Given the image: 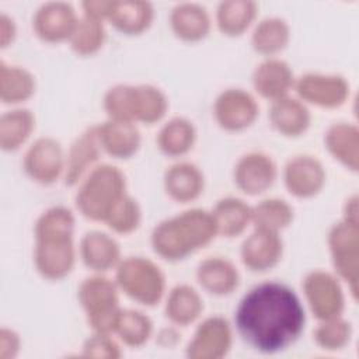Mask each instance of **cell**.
I'll use <instances>...</instances> for the list:
<instances>
[{"label": "cell", "instance_id": "cell-35", "mask_svg": "<svg viewBox=\"0 0 359 359\" xmlns=\"http://www.w3.org/2000/svg\"><path fill=\"white\" fill-rule=\"evenodd\" d=\"M153 334V323L149 316L133 309H121L114 327V335L130 348L143 346Z\"/></svg>", "mask_w": 359, "mask_h": 359}, {"label": "cell", "instance_id": "cell-41", "mask_svg": "<svg viewBox=\"0 0 359 359\" xmlns=\"http://www.w3.org/2000/svg\"><path fill=\"white\" fill-rule=\"evenodd\" d=\"M81 355L86 358H104L116 359L119 358L121 348L119 344L112 338V334L93 332L83 344Z\"/></svg>", "mask_w": 359, "mask_h": 359}, {"label": "cell", "instance_id": "cell-8", "mask_svg": "<svg viewBox=\"0 0 359 359\" xmlns=\"http://www.w3.org/2000/svg\"><path fill=\"white\" fill-rule=\"evenodd\" d=\"M358 223L341 220L328 233V247L337 275L349 285L353 299L358 296Z\"/></svg>", "mask_w": 359, "mask_h": 359}, {"label": "cell", "instance_id": "cell-2", "mask_svg": "<svg viewBox=\"0 0 359 359\" xmlns=\"http://www.w3.org/2000/svg\"><path fill=\"white\" fill-rule=\"evenodd\" d=\"M74 215L65 206H52L34 224V265L48 280L66 278L76 262Z\"/></svg>", "mask_w": 359, "mask_h": 359}, {"label": "cell", "instance_id": "cell-19", "mask_svg": "<svg viewBox=\"0 0 359 359\" xmlns=\"http://www.w3.org/2000/svg\"><path fill=\"white\" fill-rule=\"evenodd\" d=\"M79 254L83 264L95 273L115 269L122 259L118 241L100 230L87 231L81 237Z\"/></svg>", "mask_w": 359, "mask_h": 359}, {"label": "cell", "instance_id": "cell-24", "mask_svg": "<svg viewBox=\"0 0 359 359\" xmlns=\"http://www.w3.org/2000/svg\"><path fill=\"white\" fill-rule=\"evenodd\" d=\"M170 27L181 41L196 42L209 34L210 17L201 4L180 3L170 13Z\"/></svg>", "mask_w": 359, "mask_h": 359}, {"label": "cell", "instance_id": "cell-16", "mask_svg": "<svg viewBox=\"0 0 359 359\" xmlns=\"http://www.w3.org/2000/svg\"><path fill=\"white\" fill-rule=\"evenodd\" d=\"M283 254V243L279 233L255 229L243 241L240 257L243 265L251 272H265L278 265Z\"/></svg>", "mask_w": 359, "mask_h": 359}, {"label": "cell", "instance_id": "cell-9", "mask_svg": "<svg viewBox=\"0 0 359 359\" xmlns=\"http://www.w3.org/2000/svg\"><path fill=\"white\" fill-rule=\"evenodd\" d=\"M65 165L66 156L63 149L60 143L50 136H42L34 140L22 158L25 174L41 185H50L63 177Z\"/></svg>", "mask_w": 359, "mask_h": 359}, {"label": "cell", "instance_id": "cell-39", "mask_svg": "<svg viewBox=\"0 0 359 359\" xmlns=\"http://www.w3.org/2000/svg\"><path fill=\"white\" fill-rule=\"evenodd\" d=\"M142 222V209L135 198L125 195L107 217V226L118 234H129L135 231Z\"/></svg>", "mask_w": 359, "mask_h": 359}, {"label": "cell", "instance_id": "cell-37", "mask_svg": "<svg viewBox=\"0 0 359 359\" xmlns=\"http://www.w3.org/2000/svg\"><path fill=\"white\" fill-rule=\"evenodd\" d=\"M105 42L104 22L83 15L69 39L72 50L79 56H91L97 53Z\"/></svg>", "mask_w": 359, "mask_h": 359}, {"label": "cell", "instance_id": "cell-23", "mask_svg": "<svg viewBox=\"0 0 359 359\" xmlns=\"http://www.w3.org/2000/svg\"><path fill=\"white\" fill-rule=\"evenodd\" d=\"M196 279L201 287L213 296H227L240 283L236 265L223 257H209L196 268Z\"/></svg>", "mask_w": 359, "mask_h": 359}, {"label": "cell", "instance_id": "cell-27", "mask_svg": "<svg viewBox=\"0 0 359 359\" xmlns=\"http://www.w3.org/2000/svg\"><path fill=\"white\" fill-rule=\"evenodd\" d=\"M165 317L175 325L187 327L195 323L203 311V300L196 289L189 285L174 286L164 306Z\"/></svg>", "mask_w": 359, "mask_h": 359}, {"label": "cell", "instance_id": "cell-14", "mask_svg": "<svg viewBox=\"0 0 359 359\" xmlns=\"http://www.w3.org/2000/svg\"><path fill=\"white\" fill-rule=\"evenodd\" d=\"M79 17L69 3L48 1L43 3L32 15V29L43 42L55 43L69 41Z\"/></svg>", "mask_w": 359, "mask_h": 359}, {"label": "cell", "instance_id": "cell-15", "mask_svg": "<svg viewBox=\"0 0 359 359\" xmlns=\"http://www.w3.org/2000/svg\"><path fill=\"white\" fill-rule=\"evenodd\" d=\"M283 182L296 198L316 196L325 184V170L320 160L309 154L289 158L283 168Z\"/></svg>", "mask_w": 359, "mask_h": 359}, {"label": "cell", "instance_id": "cell-17", "mask_svg": "<svg viewBox=\"0 0 359 359\" xmlns=\"http://www.w3.org/2000/svg\"><path fill=\"white\" fill-rule=\"evenodd\" d=\"M101 153L102 149L97 136V125L90 126L81 132L69 147L63 174L65 184L70 187L79 184L83 177L95 167L94 164Z\"/></svg>", "mask_w": 359, "mask_h": 359}, {"label": "cell", "instance_id": "cell-4", "mask_svg": "<svg viewBox=\"0 0 359 359\" xmlns=\"http://www.w3.org/2000/svg\"><path fill=\"white\" fill-rule=\"evenodd\" d=\"M126 195L123 172L111 164H98L80 181L76 208L93 222H105L115 205Z\"/></svg>", "mask_w": 359, "mask_h": 359}, {"label": "cell", "instance_id": "cell-11", "mask_svg": "<svg viewBox=\"0 0 359 359\" xmlns=\"http://www.w3.org/2000/svg\"><path fill=\"white\" fill-rule=\"evenodd\" d=\"M233 345V330L230 323L220 316L205 318L195 330L187 345L185 353L189 359H222Z\"/></svg>", "mask_w": 359, "mask_h": 359}, {"label": "cell", "instance_id": "cell-28", "mask_svg": "<svg viewBox=\"0 0 359 359\" xmlns=\"http://www.w3.org/2000/svg\"><path fill=\"white\" fill-rule=\"evenodd\" d=\"M36 88L35 76L22 66L0 60V101L17 105L28 101Z\"/></svg>", "mask_w": 359, "mask_h": 359}, {"label": "cell", "instance_id": "cell-6", "mask_svg": "<svg viewBox=\"0 0 359 359\" xmlns=\"http://www.w3.org/2000/svg\"><path fill=\"white\" fill-rule=\"evenodd\" d=\"M115 280L95 273L86 278L77 287V300L93 332L114 335L116 317L121 311Z\"/></svg>", "mask_w": 359, "mask_h": 359}, {"label": "cell", "instance_id": "cell-5", "mask_svg": "<svg viewBox=\"0 0 359 359\" xmlns=\"http://www.w3.org/2000/svg\"><path fill=\"white\" fill-rule=\"evenodd\" d=\"M115 283L129 299L147 307L156 306L165 292L163 271L144 257L121 259L115 268Z\"/></svg>", "mask_w": 359, "mask_h": 359}, {"label": "cell", "instance_id": "cell-42", "mask_svg": "<svg viewBox=\"0 0 359 359\" xmlns=\"http://www.w3.org/2000/svg\"><path fill=\"white\" fill-rule=\"evenodd\" d=\"M21 351V338L13 328L0 330V359H14Z\"/></svg>", "mask_w": 359, "mask_h": 359}, {"label": "cell", "instance_id": "cell-10", "mask_svg": "<svg viewBox=\"0 0 359 359\" xmlns=\"http://www.w3.org/2000/svg\"><path fill=\"white\" fill-rule=\"evenodd\" d=\"M258 112L257 100L243 88L223 90L213 102L215 121L227 132L247 129L254 123Z\"/></svg>", "mask_w": 359, "mask_h": 359}, {"label": "cell", "instance_id": "cell-31", "mask_svg": "<svg viewBox=\"0 0 359 359\" xmlns=\"http://www.w3.org/2000/svg\"><path fill=\"white\" fill-rule=\"evenodd\" d=\"M35 116L27 108H14L0 116V147L3 151L18 150L32 135Z\"/></svg>", "mask_w": 359, "mask_h": 359}, {"label": "cell", "instance_id": "cell-3", "mask_svg": "<svg viewBox=\"0 0 359 359\" xmlns=\"http://www.w3.org/2000/svg\"><path fill=\"white\" fill-rule=\"evenodd\" d=\"M216 236L212 213L192 208L156 224L150 243L160 258L177 262L208 245Z\"/></svg>", "mask_w": 359, "mask_h": 359}, {"label": "cell", "instance_id": "cell-18", "mask_svg": "<svg viewBox=\"0 0 359 359\" xmlns=\"http://www.w3.org/2000/svg\"><path fill=\"white\" fill-rule=\"evenodd\" d=\"M293 84L294 76L290 66L279 57H266L254 69L252 87L271 102L289 95Z\"/></svg>", "mask_w": 359, "mask_h": 359}, {"label": "cell", "instance_id": "cell-43", "mask_svg": "<svg viewBox=\"0 0 359 359\" xmlns=\"http://www.w3.org/2000/svg\"><path fill=\"white\" fill-rule=\"evenodd\" d=\"M17 35V27L14 20L6 14L1 13L0 14V48L4 49L7 46H10Z\"/></svg>", "mask_w": 359, "mask_h": 359}, {"label": "cell", "instance_id": "cell-13", "mask_svg": "<svg viewBox=\"0 0 359 359\" xmlns=\"http://www.w3.org/2000/svg\"><path fill=\"white\" fill-rule=\"evenodd\" d=\"M278 177V167L271 156L261 151H251L241 156L233 170L236 187L251 196L264 194Z\"/></svg>", "mask_w": 359, "mask_h": 359}, {"label": "cell", "instance_id": "cell-22", "mask_svg": "<svg viewBox=\"0 0 359 359\" xmlns=\"http://www.w3.org/2000/svg\"><path fill=\"white\" fill-rule=\"evenodd\" d=\"M268 118L272 128L286 137H297L303 135L311 122L307 105L299 98L289 95L271 102Z\"/></svg>", "mask_w": 359, "mask_h": 359}, {"label": "cell", "instance_id": "cell-30", "mask_svg": "<svg viewBox=\"0 0 359 359\" xmlns=\"http://www.w3.org/2000/svg\"><path fill=\"white\" fill-rule=\"evenodd\" d=\"M196 129L194 123L184 116L168 119L158 130L157 147L170 157H181L187 154L195 144Z\"/></svg>", "mask_w": 359, "mask_h": 359}, {"label": "cell", "instance_id": "cell-25", "mask_svg": "<svg viewBox=\"0 0 359 359\" xmlns=\"http://www.w3.org/2000/svg\"><path fill=\"white\" fill-rule=\"evenodd\" d=\"M210 213L217 236L227 238L240 236L251 223V206L234 196H226L217 201Z\"/></svg>", "mask_w": 359, "mask_h": 359}, {"label": "cell", "instance_id": "cell-7", "mask_svg": "<svg viewBox=\"0 0 359 359\" xmlns=\"http://www.w3.org/2000/svg\"><path fill=\"white\" fill-rule=\"evenodd\" d=\"M302 289L311 314L318 321L342 316L345 297L339 279L332 273L314 269L304 276Z\"/></svg>", "mask_w": 359, "mask_h": 359}, {"label": "cell", "instance_id": "cell-26", "mask_svg": "<svg viewBox=\"0 0 359 359\" xmlns=\"http://www.w3.org/2000/svg\"><path fill=\"white\" fill-rule=\"evenodd\" d=\"M153 15L149 1H112L107 20L122 34L139 35L150 27Z\"/></svg>", "mask_w": 359, "mask_h": 359}, {"label": "cell", "instance_id": "cell-32", "mask_svg": "<svg viewBox=\"0 0 359 359\" xmlns=\"http://www.w3.org/2000/svg\"><path fill=\"white\" fill-rule=\"evenodd\" d=\"M290 39L289 24L280 17H268L261 20L251 35L252 49L266 57H275L282 52Z\"/></svg>", "mask_w": 359, "mask_h": 359}, {"label": "cell", "instance_id": "cell-38", "mask_svg": "<svg viewBox=\"0 0 359 359\" xmlns=\"http://www.w3.org/2000/svg\"><path fill=\"white\" fill-rule=\"evenodd\" d=\"M352 337L351 323L341 317L323 320L313 331V339L324 351L337 352L344 349Z\"/></svg>", "mask_w": 359, "mask_h": 359}, {"label": "cell", "instance_id": "cell-21", "mask_svg": "<svg viewBox=\"0 0 359 359\" xmlns=\"http://www.w3.org/2000/svg\"><path fill=\"white\" fill-rule=\"evenodd\" d=\"M165 194L178 203H188L201 196L205 178L199 167L189 161H178L170 165L163 177Z\"/></svg>", "mask_w": 359, "mask_h": 359}, {"label": "cell", "instance_id": "cell-29", "mask_svg": "<svg viewBox=\"0 0 359 359\" xmlns=\"http://www.w3.org/2000/svg\"><path fill=\"white\" fill-rule=\"evenodd\" d=\"M328 153L352 171H358V128L348 122H337L331 125L324 136Z\"/></svg>", "mask_w": 359, "mask_h": 359}, {"label": "cell", "instance_id": "cell-20", "mask_svg": "<svg viewBox=\"0 0 359 359\" xmlns=\"http://www.w3.org/2000/svg\"><path fill=\"white\" fill-rule=\"evenodd\" d=\"M97 136L102 151L114 158H130L140 147V132L135 122L107 119L97 125Z\"/></svg>", "mask_w": 359, "mask_h": 359}, {"label": "cell", "instance_id": "cell-34", "mask_svg": "<svg viewBox=\"0 0 359 359\" xmlns=\"http://www.w3.org/2000/svg\"><path fill=\"white\" fill-rule=\"evenodd\" d=\"M168 109L167 95L153 84L133 86V121L153 125L161 121Z\"/></svg>", "mask_w": 359, "mask_h": 359}, {"label": "cell", "instance_id": "cell-1", "mask_svg": "<svg viewBox=\"0 0 359 359\" xmlns=\"http://www.w3.org/2000/svg\"><path fill=\"white\" fill-rule=\"evenodd\" d=\"M234 324L247 345L264 353H275L299 339L304 330L306 311L287 285L264 282L241 297Z\"/></svg>", "mask_w": 359, "mask_h": 359}, {"label": "cell", "instance_id": "cell-33", "mask_svg": "<svg viewBox=\"0 0 359 359\" xmlns=\"http://www.w3.org/2000/svg\"><path fill=\"white\" fill-rule=\"evenodd\" d=\"M255 15L257 4L254 1H222L216 8V24L223 35L238 36L247 31Z\"/></svg>", "mask_w": 359, "mask_h": 359}, {"label": "cell", "instance_id": "cell-40", "mask_svg": "<svg viewBox=\"0 0 359 359\" xmlns=\"http://www.w3.org/2000/svg\"><path fill=\"white\" fill-rule=\"evenodd\" d=\"M104 109L108 119L115 121H133V86L130 84H115L109 87L102 101Z\"/></svg>", "mask_w": 359, "mask_h": 359}, {"label": "cell", "instance_id": "cell-36", "mask_svg": "<svg viewBox=\"0 0 359 359\" xmlns=\"http://www.w3.org/2000/svg\"><path fill=\"white\" fill-rule=\"evenodd\" d=\"M293 222V208L283 199L268 198L251 206V223L255 229L279 233Z\"/></svg>", "mask_w": 359, "mask_h": 359}, {"label": "cell", "instance_id": "cell-12", "mask_svg": "<svg viewBox=\"0 0 359 359\" xmlns=\"http://www.w3.org/2000/svg\"><path fill=\"white\" fill-rule=\"evenodd\" d=\"M293 90L300 101L321 108H337L349 95L348 81L338 74L304 73L294 79Z\"/></svg>", "mask_w": 359, "mask_h": 359}]
</instances>
